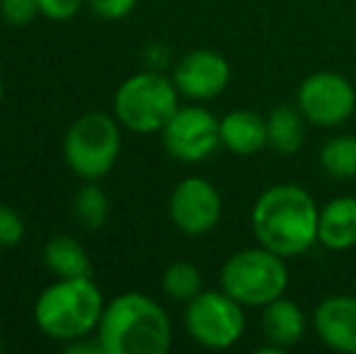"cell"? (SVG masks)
<instances>
[{
    "label": "cell",
    "mask_w": 356,
    "mask_h": 354,
    "mask_svg": "<svg viewBox=\"0 0 356 354\" xmlns=\"http://www.w3.org/2000/svg\"><path fill=\"white\" fill-rule=\"evenodd\" d=\"M320 207L308 189L282 182L267 187L252 204L250 226L259 246L282 257H298L318 243Z\"/></svg>",
    "instance_id": "1"
},
{
    "label": "cell",
    "mask_w": 356,
    "mask_h": 354,
    "mask_svg": "<svg viewBox=\"0 0 356 354\" xmlns=\"http://www.w3.org/2000/svg\"><path fill=\"white\" fill-rule=\"evenodd\" d=\"M95 335L104 354H165L172 345V323L158 301L127 291L104 303Z\"/></svg>",
    "instance_id": "2"
},
{
    "label": "cell",
    "mask_w": 356,
    "mask_h": 354,
    "mask_svg": "<svg viewBox=\"0 0 356 354\" xmlns=\"http://www.w3.org/2000/svg\"><path fill=\"white\" fill-rule=\"evenodd\" d=\"M104 311V296L92 277L56 279L34 301V323L47 337L71 342L92 335Z\"/></svg>",
    "instance_id": "3"
},
{
    "label": "cell",
    "mask_w": 356,
    "mask_h": 354,
    "mask_svg": "<svg viewBox=\"0 0 356 354\" xmlns=\"http://www.w3.org/2000/svg\"><path fill=\"white\" fill-rule=\"evenodd\" d=\"M286 257L264 246L238 250L220 267V289L245 308H264L289 289Z\"/></svg>",
    "instance_id": "4"
},
{
    "label": "cell",
    "mask_w": 356,
    "mask_h": 354,
    "mask_svg": "<svg viewBox=\"0 0 356 354\" xmlns=\"http://www.w3.org/2000/svg\"><path fill=\"white\" fill-rule=\"evenodd\" d=\"M114 117L134 134H160L179 109V90L172 78L141 71L127 78L114 92Z\"/></svg>",
    "instance_id": "5"
},
{
    "label": "cell",
    "mask_w": 356,
    "mask_h": 354,
    "mask_svg": "<svg viewBox=\"0 0 356 354\" xmlns=\"http://www.w3.org/2000/svg\"><path fill=\"white\" fill-rule=\"evenodd\" d=\"M122 124L107 112H88L63 136V161L85 182L104 177L122 151Z\"/></svg>",
    "instance_id": "6"
},
{
    "label": "cell",
    "mask_w": 356,
    "mask_h": 354,
    "mask_svg": "<svg viewBox=\"0 0 356 354\" xmlns=\"http://www.w3.org/2000/svg\"><path fill=\"white\" fill-rule=\"evenodd\" d=\"M245 306L218 289H209L184 303V330L207 350H230L245 335Z\"/></svg>",
    "instance_id": "7"
},
{
    "label": "cell",
    "mask_w": 356,
    "mask_h": 354,
    "mask_svg": "<svg viewBox=\"0 0 356 354\" xmlns=\"http://www.w3.org/2000/svg\"><path fill=\"white\" fill-rule=\"evenodd\" d=\"M296 107L305 122L320 129L342 127L356 112V90L342 73L318 71L303 78L296 92Z\"/></svg>",
    "instance_id": "8"
},
{
    "label": "cell",
    "mask_w": 356,
    "mask_h": 354,
    "mask_svg": "<svg viewBox=\"0 0 356 354\" xmlns=\"http://www.w3.org/2000/svg\"><path fill=\"white\" fill-rule=\"evenodd\" d=\"M160 136L165 151L179 163H202L220 148L218 119L199 104H179Z\"/></svg>",
    "instance_id": "9"
},
{
    "label": "cell",
    "mask_w": 356,
    "mask_h": 354,
    "mask_svg": "<svg viewBox=\"0 0 356 354\" xmlns=\"http://www.w3.org/2000/svg\"><path fill=\"white\" fill-rule=\"evenodd\" d=\"M168 214L172 226L184 236H204L213 231L223 214L220 192L204 177H187L175 184L168 199Z\"/></svg>",
    "instance_id": "10"
},
{
    "label": "cell",
    "mask_w": 356,
    "mask_h": 354,
    "mask_svg": "<svg viewBox=\"0 0 356 354\" xmlns=\"http://www.w3.org/2000/svg\"><path fill=\"white\" fill-rule=\"evenodd\" d=\"M172 83L179 95L194 102L213 99L228 88L230 63L211 49H194L184 54L172 68Z\"/></svg>",
    "instance_id": "11"
},
{
    "label": "cell",
    "mask_w": 356,
    "mask_h": 354,
    "mask_svg": "<svg viewBox=\"0 0 356 354\" xmlns=\"http://www.w3.org/2000/svg\"><path fill=\"white\" fill-rule=\"evenodd\" d=\"M313 330L325 347L356 354V296L334 293L315 306Z\"/></svg>",
    "instance_id": "12"
},
{
    "label": "cell",
    "mask_w": 356,
    "mask_h": 354,
    "mask_svg": "<svg viewBox=\"0 0 356 354\" xmlns=\"http://www.w3.org/2000/svg\"><path fill=\"white\" fill-rule=\"evenodd\" d=\"M220 146L233 156H254L267 148V117L254 109H233L218 119Z\"/></svg>",
    "instance_id": "13"
},
{
    "label": "cell",
    "mask_w": 356,
    "mask_h": 354,
    "mask_svg": "<svg viewBox=\"0 0 356 354\" xmlns=\"http://www.w3.org/2000/svg\"><path fill=\"white\" fill-rule=\"evenodd\" d=\"M318 243L332 252L356 248V197H334L320 207Z\"/></svg>",
    "instance_id": "14"
},
{
    "label": "cell",
    "mask_w": 356,
    "mask_h": 354,
    "mask_svg": "<svg viewBox=\"0 0 356 354\" xmlns=\"http://www.w3.org/2000/svg\"><path fill=\"white\" fill-rule=\"evenodd\" d=\"M305 328H308V321H305L303 308L291 298L279 296L262 308L264 340L282 347L284 352H289L291 347H296L303 340Z\"/></svg>",
    "instance_id": "15"
},
{
    "label": "cell",
    "mask_w": 356,
    "mask_h": 354,
    "mask_svg": "<svg viewBox=\"0 0 356 354\" xmlns=\"http://www.w3.org/2000/svg\"><path fill=\"white\" fill-rule=\"evenodd\" d=\"M305 117L296 104H277L267 114V148L282 156H293L303 148Z\"/></svg>",
    "instance_id": "16"
},
{
    "label": "cell",
    "mask_w": 356,
    "mask_h": 354,
    "mask_svg": "<svg viewBox=\"0 0 356 354\" xmlns=\"http://www.w3.org/2000/svg\"><path fill=\"white\" fill-rule=\"evenodd\" d=\"M44 265L56 279L92 277V262L83 246L71 236H56L44 246Z\"/></svg>",
    "instance_id": "17"
},
{
    "label": "cell",
    "mask_w": 356,
    "mask_h": 354,
    "mask_svg": "<svg viewBox=\"0 0 356 354\" xmlns=\"http://www.w3.org/2000/svg\"><path fill=\"white\" fill-rule=\"evenodd\" d=\"M320 168L332 179L356 177V134H337L320 148Z\"/></svg>",
    "instance_id": "18"
},
{
    "label": "cell",
    "mask_w": 356,
    "mask_h": 354,
    "mask_svg": "<svg viewBox=\"0 0 356 354\" xmlns=\"http://www.w3.org/2000/svg\"><path fill=\"white\" fill-rule=\"evenodd\" d=\"M163 291L168 293L172 301L189 303L197 293L204 291L202 269L187 260L172 262V265L163 272Z\"/></svg>",
    "instance_id": "19"
},
{
    "label": "cell",
    "mask_w": 356,
    "mask_h": 354,
    "mask_svg": "<svg viewBox=\"0 0 356 354\" xmlns=\"http://www.w3.org/2000/svg\"><path fill=\"white\" fill-rule=\"evenodd\" d=\"M73 211L85 228H90V231L102 228L109 216V199L104 189L95 182H85L73 199Z\"/></svg>",
    "instance_id": "20"
},
{
    "label": "cell",
    "mask_w": 356,
    "mask_h": 354,
    "mask_svg": "<svg viewBox=\"0 0 356 354\" xmlns=\"http://www.w3.org/2000/svg\"><path fill=\"white\" fill-rule=\"evenodd\" d=\"M39 15L37 0H0V17L13 27H27Z\"/></svg>",
    "instance_id": "21"
},
{
    "label": "cell",
    "mask_w": 356,
    "mask_h": 354,
    "mask_svg": "<svg viewBox=\"0 0 356 354\" xmlns=\"http://www.w3.org/2000/svg\"><path fill=\"white\" fill-rule=\"evenodd\" d=\"M24 221L13 207L0 204V248H15L24 238Z\"/></svg>",
    "instance_id": "22"
},
{
    "label": "cell",
    "mask_w": 356,
    "mask_h": 354,
    "mask_svg": "<svg viewBox=\"0 0 356 354\" xmlns=\"http://www.w3.org/2000/svg\"><path fill=\"white\" fill-rule=\"evenodd\" d=\"M39 15L54 19V22H66L73 19L83 8V0H37Z\"/></svg>",
    "instance_id": "23"
},
{
    "label": "cell",
    "mask_w": 356,
    "mask_h": 354,
    "mask_svg": "<svg viewBox=\"0 0 356 354\" xmlns=\"http://www.w3.org/2000/svg\"><path fill=\"white\" fill-rule=\"evenodd\" d=\"M138 0H88L95 15L102 19H124L127 15L134 13Z\"/></svg>",
    "instance_id": "24"
},
{
    "label": "cell",
    "mask_w": 356,
    "mask_h": 354,
    "mask_svg": "<svg viewBox=\"0 0 356 354\" xmlns=\"http://www.w3.org/2000/svg\"><path fill=\"white\" fill-rule=\"evenodd\" d=\"M66 352L68 354H104V347L97 335H95V340L90 335H85V337H78V340L66 342Z\"/></svg>",
    "instance_id": "25"
},
{
    "label": "cell",
    "mask_w": 356,
    "mask_h": 354,
    "mask_svg": "<svg viewBox=\"0 0 356 354\" xmlns=\"http://www.w3.org/2000/svg\"><path fill=\"white\" fill-rule=\"evenodd\" d=\"M3 92H5V90H3V81H0V102H3Z\"/></svg>",
    "instance_id": "26"
},
{
    "label": "cell",
    "mask_w": 356,
    "mask_h": 354,
    "mask_svg": "<svg viewBox=\"0 0 356 354\" xmlns=\"http://www.w3.org/2000/svg\"><path fill=\"white\" fill-rule=\"evenodd\" d=\"M5 350V347H3V340H0V352H3Z\"/></svg>",
    "instance_id": "27"
}]
</instances>
